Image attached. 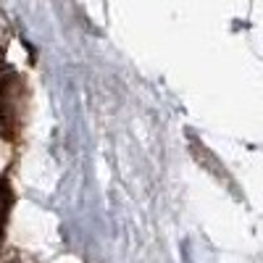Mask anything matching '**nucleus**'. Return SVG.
<instances>
[{
	"mask_svg": "<svg viewBox=\"0 0 263 263\" xmlns=\"http://www.w3.org/2000/svg\"><path fill=\"white\" fill-rule=\"evenodd\" d=\"M8 48V27H6V21L3 16H0V63H3V53Z\"/></svg>",
	"mask_w": 263,
	"mask_h": 263,
	"instance_id": "3",
	"label": "nucleus"
},
{
	"mask_svg": "<svg viewBox=\"0 0 263 263\" xmlns=\"http://www.w3.org/2000/svg\"><path fill=\"white\" fill-rule=\"evenodd\" d=\"M13 203V192L8 187V182H0V232H3L6 221H8V211Z\"/></svg>",
	"mask_w": 263,
	"mask_h": 263,
	"instance_id": "2",
	"label": "nucleus"
},
{
	"mask_svg": "<svg viewBox=\"0 0 263 263\" xmlns=\"http://www.w3.org/2000/svg\"><path fill=\"white\" fill-rule=\"evenodd\" d=\"M27 84L18 74H11L0 82V132L6 140H16L18 129L24 124V111H27Z\"/></svg>",
	"mask_w": 263,
	"mask_h": 263,
	"instance_id": "1",
	"label": "nucleus"
},
{
	"mask_svg": "<svg viewBox=\"0 0 263 263\" xmlns=\"http://www.w3.org/2000/svg\"><path fill=\"white\" fill-rule=\"evenodd\" d=\"M11 263H16V260H11Z\"/></svg>",
	"mask_w": 263,
	"mask_h": 263,
	"instance_id": "4",
	"label": "nucleus"
}]
</instances>
